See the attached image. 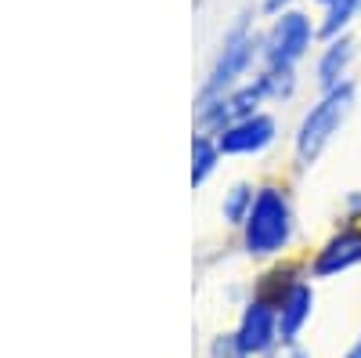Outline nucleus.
I'll use <instances>...</instances> for the list:
<instances>
[{
	"instance_id": "7ed1b4c3",
	"label": "nucleus",
	"mask_w": 361,
	"mask_h": 358,
	"mask_svg": "<svg viewBox=\"0 0 361 358\" xmlns=\"http://www.w3.org/2000/svg\"><path fill=\"white\" fill-rule=\"evenodd\" d=\"M318 37V25L296 8H286L275 15V25L260 37V58L264 69H296V62L311 51Z\"/></svg>"
},
{
	"instance_id": "423d86ee",
	"label": "nucleus",
	"mask_w": 361,
	"mask_h": 358,
	"mask_svg": "<svg viewBox=\"0 0 361 358\" xmlns=\"http://www.w3.org/2000/svg\"><path fill=\"white\" fill-rule=\"evenodd\" d=\"M238 340H243V347L250 354H267L271 347H275L279 337V308L264 301V297H253V301L246 304L243 311V322H238Z\"/></svg>"
},
{
	"instance_id": "2eb2a0df",
	"label": "nucleus",
	"mask_w": 361,
	"mask_h": 358,
	"mask_svg": "<svg viewBox=\"0 0 361 358\" xmlns=\"http://www.w3.org/2000/svg\"><path fill=\"white\" fill-rule=\"evenodd\" d=\"M347 217H350V221L361 217V192H350V196H347Z\"/></svg>"
},
{
	"instance_id": "4468645a",
	"label": "nucleus",
	"mask_w": 361,
	"mask_h": 358,
	"mask_svg": "<svg viewBox=\"0 0 361 358\" xmlns=\"http://www.w3.org/2000/svg\"><path fill=\"white\" fill-rule=\"evenodd\" d=\"M209 358H253L243 340H238V333H221L214 337V344H209Z\"/></svg>"
},
{
	"instance_id": "39448f33",
	"label": "nucleus",
	"mask_w": 361,
	"mask_h": 358,
	"mask_svg": "<svg viewBox=\"0 0 361 358\" xmlns=\"http://www.w3.org/2000/svg\"><path fill=\"white\" fill-rule=\"evenodd\" d=\"M271 141H275V119L264 116V112L231 119V124L217 134V145H221L224 156H253V153H264Z\"/></svg>"
},
{
	"instance_id": "ddd939ff",
	"label": "nucleus",
	"mask_w": 361,
	"mask_h": 358,
	"mask_svg": "<svg viewBox=\"0 0 361 358\" xmlns=\"http://www.w3.org/2000/svg\"><path fill=\"white\" fill-rule=\"evenodd\" d=\"M296 282H300V279H296V268H275V272H267V275L260 279L257 297H264V301H271V304H279Z\"/></svg>"
},
{
	"instance_id": "f03ea898",
	"label": "nucleus",
	"mask_w": 361,
	"mask_h": 358,
	"mask_svg": "<svg viewBox=\"0 0 361 358\" xmlns=\"http://www.w3.org/2000/svg\"><path fill=\"white\" fill-rule=\"evenodd\" d=\"M354 109V83L343 80L340 87H329V91L322 95L318 105H311V112L300 119V131H296V160L311 167L322 148L333 141V134L343 127V119L350 116Z\"/></svg>"
},
{
	"instance_id": "20e7f679",
	"label": "nucleus",
	"mask_w": 361,
	"mask_h": 358,
	"mask_svg": "<svg viewBox=\"0 0 361 358\" xmlns=\"http://www.w3.org/2000/svg\"><path fill=\"white\" fill-rule=\"evenodd\" d=\"M257 54H260V40L250 33V25H246V22H238L231 33L224 37V51H221V58H217L214 73H209V80H206V87H202L199 102H202V98L228 95L231 87L238 83V76H246V69L253 66V58H257Z\"/></svg>"
},
{
	"instance_id": "a211bd4d",
	"label": "nucleus",
	"mask_w": 361,
	"mask_h": 358,
	"mask_svg": "<svg viewBox=\"0 0 361 358\" xmlns=\"http://www.w3.org/2000/svg\"><path fill=\"white\" fill-rule=\"evenodd\" d=\"M343 358H361V337H357V344H354V347H350Z\"/></svg>"
},
{
	"instance_id": "f257e3e1",
	"label": "nucleus",
	"mask_w": 361,
	"mask_h": 358,
	"mask_svg": "<svg viewBox=\"0 0 361 358\" xmlns=\"http://www.w3.org/2000/svg\"><path fill=\"white\" fill-rule=\"evenodd\" d=\"M293 239V206L282 189H260L253 210L243 221V246L253 257L282 253Z\"/></svg>"
},
{
	"instance_id": "6ab92c4d",
	"label": "nucleus",
	"mask_w": 361,
	"mask_h": 358,
	"mask_svg": "<svg viewBox=\"0 0 361 358\" xmlns=\"http://www.w3.org/2000/svg\"><path fill=\"white\" fill-rule=\"evenodd\" d=\"M314 4H322V8H329V4H333V0H314Z\"/></svg>"
},
{
	"instance_id": "aec40b11",
	"label": "nucleus",
	"mask_w": 361,
	"mask_h": 358,
	"mask_svg": "<svg viewBox=\"0 0 361 358\" xmlns=\"http://www.w3.org/2000/svg\"><path fill=\"white\" fill-rule=\"evenodd\" d=\"M271 358H275V354H271Z\"/></svg>"
},
{
	"instance_id": "9d476101",
	"label": "nucleus",
	"mask_w": 361,
	"mask_h": 358,
	"mask_svg": "<svg viewBox=\"0 0 361 358\" xmlns=\"http://www.w3.org/2000/svg\"><path fill=\"white\" fill-rule=\"evenodd\" d=\"M361 15V0H333L325 8V18L318 25V37L322 40H333V37H343V29Z\"/></svg>"
},
{
	"instance_id": "6e6552de",
	"label": "nucleus",
	"mask_w": 361,
	"mask_h": 358,
	"mask_svg": "<svg viewBox=\"0 0 361 358\" xmlns=\"http://www.w3.org/2000/svg\"><path fill=\"white\" fill-rule=\"evenodd\" d=\"M275 308H279V337H282V344H293L300 337V330L307 326V318H311L314 293H311L307 282H296Z\"/></svg>"
},
{
	"instance_id": "0eeeda50",
	"label": "nucleus",
	"mask_w": 361,
	"mask_h": 358,
	"mask_svg": "<svg viewBox=\"0 0 361 358\" xmlns=\"http://www.w3.org/2000/svg\"><path fill=\"white\" fill-rule=\"evenodd\" d=\"M354 264H361V232L357 228H343L340 235H333L318 250V257L311 264V275L314 279H329V275L347 272V268H354Z\"/></svg>"
},
{
	"instance_id": "dca6fc26",
	"label": "nucleus",
	"mask_w": 361,
	"mask_h": 358,
	"mask_svg": "<svg viewBox=\"0 0 361 358\" xmlns=\"http://www.w3.org/2000/svg\"><path fill=\"white\" fill-rule=\"evenodd\" d=\"M289 4H293V0H260V8H264L267 15H282Z\"/></svg>"
},
{
	"instance_id": "f3484780",
	"label": "nucleus",
	"mask_w": 361,
	"mask_h": 358,
	"mask_svg": "<svg viewBox=\"0 0 361 358\" xmlns=\"http://www.w3.org/2000/svg\"><path fill=\"white\" fill-rule=\"evenodd\" d=\"M275 358H307V351H304V347H296V344H286V351L275 354Z\"/></svg>"
},
{
	"instance_id": "1a4fd4ad",
	"label": "nucleus",
	"mask_w": 361,
	"mask_h": 358,
	"mask_svg": "<svg viewBox=\"0 0 361 358\" xmlns=\"http://www.w3.org/2000/svg\"><path fill=\"white\" fill-rule=\"evenodd\" d=\"M350 62H354V44H350L347 37H333V40H329L325 51H322V58H318V69H314L322 91H329V87H340V83L347 80Z\"/></svg>"
},
{
	"instance_id": "f8f14e48",
	"label": "nucleus",
	"mask_w": 361,
	"mask_h": 358,
	"mask_svg": "<svg viewBox=\"0 0 361 358\" xmlns=\"http://www.w3.org/2000/svg\"><path fill=\"white\" fill-rule=\"evenodd\" d=\"M253 189L246 185V181H238V185H231L228 192H224V203H221V214H224V221L228 225H243L246 217H250V210H253Z\"/></svg>"
},
{
	"instance_id": "9b49d317",
	"label": "nucleus",
	"mask_w": 361,
	"mask_h": 358,
	"mask_svg": "<svg viewBox=\"0 0 361 358\" xmlns=\"http://www.w3.org/2000/svg\"><path fill=\"white\" fill-rule=\"evenodd\" d=\"M217 160H221V145H217V138L199 134V138L192 141V185H202L206 177L217 170Z\"/></svg>"
}]
</instances>
